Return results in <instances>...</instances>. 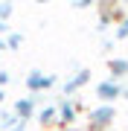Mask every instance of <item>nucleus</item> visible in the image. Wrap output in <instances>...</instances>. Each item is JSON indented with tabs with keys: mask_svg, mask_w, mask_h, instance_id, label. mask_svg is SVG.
<instances>
[{
	"mask_svg": "<svg viewBox=\"0 0 128 131\" xmlns=\"http://www.w3.org/2000/svg\"><path fill=\"white\" fill-rule=\"evenodd\" d=\"M55 117H58V111H55V108H44V111L38 114V122H41V125H52V122H55Z\"/></svg>",
	"mask_w": 128,
	"mask_h": 131,
	"instance_id": "nucleus-8",
	"label": "nucleus"
},
{
	"mask_svg": "<svg viewBox=\"0 0 128 131\" xmlns=\"http://www.w3.org/2000/svg\"><path fill=\"white\" fill-rule=\"evenodd\" d=\"M0 50H3V41H0Z\"/></svg>",
	"mask_w": 128,
	"mask_h": 131,
	"instance_id": "nucleus-18",
	"label": "nucleus"
},
{
	"mask_svg": "<svg viewBox=\"0 0 128 131\" xmlns=\"http://www.w3.org/2000/svg\"><path fill=\"white\" fill-rule=\"evenodd\" d=\"M61 131H90V128H82V125H70V128H61Z\"/></svg>",
	"mask_w": 128,
	"mask_h": 131,
	"instance_id": "nucleus-14",
	"label": "nucleus"
},
{
	"mask_svg": "<svg viewBox=\"0 0 128 131\" xmlns=\"http://www.w3.org/2000/svg\"><path fill=\"white\" fill-rule=\"evenodd\" d=\"M108 70H111V79L119 82L122 76H128V61L125 58H111L108 61Z\"/></svg>",
	"mask_w": 128,
	"mask_h": 131,
	"instance_id": "nucleus-7",
	"label": "nucleus"
},
{
	"mask_svg": "<svg viewBox=\"0 0 128 131\" xmlns=\"http://www.w3.org/2000/svg\"><path fill=\"white\" fill-rule=\"evenodd\" d=\"M52 84H55V76H44L41 70H32L26 76V88L32 90V93H41V90L52 88Z\"/></svg>",
	"mask_w": 128,
	"mask_h": 131,
	"instance_id": "nucleus-4",
	"label": "nucleus"
},
{
	"mask_svg": "<svg viewBox=\"0 0 128 131\" xmlns=\"http://www.w3.org/2000/svg\"><path fill=\"white\" fill-rule=\"evenodd\" d=\"M55 111H58V117H61V125H64V128H70V125H73V119H76V105H73L70 99H61Z\"/></svg>",
	"mask_w": 128,
	"mask_h": 131,
	"instance_id": "nucleus-5",
	"label": "nucleus"
},
{
	"mask_svg": "<svg viewBox=\"0 0 128 131\" xmlns=\"http://www.w3.org/2000/svg\"><path fill=\"white\" fill-rule=\"evenodd\" d=\"M125 35H128V18L119 20V29H117V38H125Z\"/></svg>",
	"mask_w": 128,
	"mask_h": 131,
	"instance_id": "nucleus-11",
	"label": "nucleus"
},
{
	"mask_svg": "<svg viewBox=\"0 0 128 131\" xmlns=\"http://www.w3.org/2000/svg\"><path fill=\"white\" fill-rule=\"evenodd\" d=\"M35 105H38V96H26V99H18L12 102V114L18 117L20 122H29L35 117Z\"/></svg>",
	"mask_w": 128,
	"mask_h": 131,
	"instance_id": "nucleus-3",
	"label": "nucleus"
},
{
	"mask_svg": "<svg viewBox=\"0 0 128 131\" xmlns=\"http://www.w3.org/2000/svg\"><path fill=\"white\" fill-rule=\"evenodd\" d=\"M12 12H15L12 3H0V20H3V24H6V18H12Z\"/></svg>",
	"mask_w": 128,
	"mask_h": 131,
	"instance_id": "nucleus-9",
	"label": "nucleus"
},
{
	"mask_svg": "<svg viewBox=\"0 0 128 131\" xmlns=\"http://www.w3.org/2000/svg\"><path fill=\"white\" fill-rule=\"evenodd\" d=\"M122 96H125V99H128V90H122Z\"/></svg>",
	"mask_w": 128,
	"mask_h": 131,
	"instance_id": "nucleus-17",
	"label": "nucleus"
},
{
	"mask_svg": "<svg viewBox=\"0 0 128 131\" xmlns=\"http://www.w3.org/2000/svg\"><path fill=\"white\" fill-rule=\"evenodd\" d=\"M6 82H9V73H3V70H0V90H3V84Z\"/></svg>",
	"mask_w": 128,
	"mask_h": 131,
	"instance_id": "nucleus-13",
	"label": "nucleus"
},
{
	"mask_svg": "<svg viewBox=\"0 0 128 131\" xmlns=\"http://www.w3.org/2000/svg\"><path fill=\"white\" fill-rule=\"evenodd\" d=\"M20 41H24L20 35H9V38H6V47H9V50H18V47H20Z\"/></svg>",
	"mask_w": 128,
	"mask_h": 131,
	"instance_id": "nucleus-10",
	"label": "nucleus"
},
{
	"mask_svg": "<svg viewBox=\"0 0 128 131\" xmlns=\"http://www.w3.org/2000/svg\"><path fill=\"white\" fill-rule=\"evenodd\" d=\"M9 131H26V122H20V119H18V122H15V125H12Z\"/></svg>",
	"mask_w": 128,
	"mask_h": 131,
	"instance_id": "nucleus-12",
	"label": "nucleus"
},
{
	"mask_svg": "<svg viewBox=\"0 0 128 131\" xmlns=\"http://www.w3.org/2000/svg\"><path fill=\"white\" fill-rule=\"evenodd\" d=\"M3 99H6V93H3V90H0V102H3Z\"/></svg>",
	"mask_w": 128,
	"mask_h": 131,
	"instance_id": "nucleus-16",
	"label": "nucleus"
},
{
	"mask_svg": "<svg viewBox=\"0 0 128 131\" xmlns=\"http://www.w3.org/2000/svg\"><path fill=\"white\" fill-rule=\"evenodd\" d=\"M117 117V111H114V105H99V108H93L90 111V131H102V128H108L111 122H114Z\"/></svg>",
	"mask_w": 128,
	"mask_h": 131,
	"instance_id": "nucleus-1",
	"label": "nucleus"
},
{
	"mask_svg": "<svg viewBox=\"0 0 128 131\" xmlns=\"http://www.w3.org/2000/svg\"><path fill=\"white\" fill-rule=\"evenodd\" d=\"M87 82H90V70H79V73H76V76H73V79H70V82H67V84H64V93H67V96H70V93H73V90H76V88H85V84H87Z\"/></svg>",
	"mask_w": 128,
	"mask_h": 131,
	"instance_id": "nucleus-6",
	"label": "nucleus"
},
{
	"mask_svg": "<svg viewBox=\"0 0 128 131\" xmlns=\"http://www.w3.org/2000/svg\"><path fill=\"white\" fill-rule=\"evenodd\" d=\"M96 96L102 99V105H111L117 96H122V84L114 82V79H105V82L96 84Z\"/></svg>",
	"mask_w": 128,
	"mask_h": 131,
	"instance_id": "nucleus-2",
	"label": "nucleus"
},
{
	"mask_svg": "<svg viewBox=\"0 0 128 131\" xmlns=\"http://www.w3.org/2000/svg\"><path fill=\"white\" fill-rule=\"evenodd\" d=\"M0 32H6V24H3V20H0Z\"/></svg>",
	"mask_w": 128,
	"mask_h": 131,
	"instance_id": "nucleus-15",
	"label": "nucleus"
}]
</instances>
